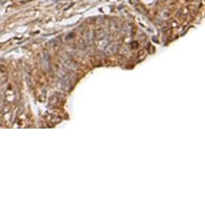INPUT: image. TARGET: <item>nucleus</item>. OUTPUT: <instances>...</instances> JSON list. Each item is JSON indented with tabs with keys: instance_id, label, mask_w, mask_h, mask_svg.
<instances>
[{
	"instance_id": "f257e3e1",
	"label": "nucleus",
	"mask_w": 205,
	"mask_h": 205,
	"mask_svg": "<svg viewBox=\"0 0 205 205\" xmlns=\"http://www.w3.org/2000/svg\"><path fill=\"white\" fill-rule=\"evenodd\" d=\"M129 3H131V4H135L138 3V0H129Z\"/></svg>"
}]
</instances>
